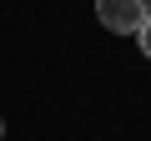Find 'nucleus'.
Instances as JSON below:
<instances>
[{
	"label": "nucleus",
	"instance_id": "1",
	"mask_svg": "<svg viewBox=\"0 0 151 141\" xmlns=\"http://www.w3.org/2000/svg\"><path fill=\"white\" fill-rule=\"evenodd\" d=\"M146 15H151L146 0H96V20L106 30H116V35H136Z\"/></svg>",
	"mask_w": 151,
	"mask_h": 141
},
{
	"label": "nucleus",
	"instance_id": "2",
	"mask_svg": "<svg viewBox=\"0 0 151 141\" xmlns=\"http://www.w3.org/2000/svg\"><path fill=\"white\" fill-rule=\"evenodd\" d=\"M136 45H141V55H146V60H151V15H146V20H141V30H136Z\"/></svg>",
	"mask_w": 151,
	"mask_h": 141
},
{
	"label": "nucleus",
	"instance_id": "3",
	"mask_svg": "<svg viewBox=\"0 0 151 141\" xmlns=\"http://www.w3.org/2000/svg\"><path fill=\"white\" fill-rule=\"evenodd\" d=\"M0 136H5V121H0Z\"/></svg>",
	"mask_w": 151,
	"mask_h": 141
}]
</instances>
